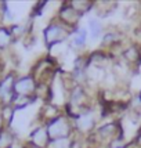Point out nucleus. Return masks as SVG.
<instances>
[{
	"label": "nucleus",
	"mask_w": 141,
	"mask_h": 148,
	"mask_svg": "<svg viewBox=\"0 0 141 148\" xmlns=\"http://www.w3.org/2000/svg\"><path fill=\"white\" fill-rule=\"evenodd\" d=\"M80 17H82V14L70 6V3L62 4L61 10H60V21L62 24H65L66 26H69L70 29H75V28L79 26L77 22H79Z\"/></svg>",
	"instance_id": "20e7f679"
},
{
	"label": "nucleus",
	"mask_w": 141,
	"mask_h": 148,
	"mask_svg": "<svg viewBox=\"0 0 141 148\" xmlns=\"http://www.w3.org/2000/svg\"><path fill=\"white\" fill-rule=\"evenodd\" d=\"M73 32V29H70L69 26L62 24L61 21L53 22L44 29V40L46 45L49 47L57 46L60 43L65 42L68 38H70V33Z\"/></svg>",
	"instance_id": "f03ea898"
},
{
	"label": "nucleus",
	"mask_w": 141,
	"mask_h": 148,
	"mask_svg": "<svg viewBox=\"0 0 141 148\" xmlns=\"http://www.w3.org/2000/svg\"><path fill=\"white\" fill-rule=\"evenodd\" d=\"M119 40H120V35H119V33L109 31V32L104 33L103 39H101V43H103V46H114V45H116Z\"/></svg>",
	"instance_id": "9d476101"
},
{
	"label": "nucleus",
	"mask_w": 141,
	"mask_h": 148,
	"mask_svg": "<svg viewBox=\"0 0 141 148\" xmlns=\"http://www.w3.org/2000/svg\"><path fill=\"white\" fill-rule=\"evenodd\" d=\"M32 141H33V145L38 148L49 147L50 137H49L47 129H46V127H39V129L35 130L32 134Z\"/></svg>",
	"instance_id": "6e6552de"
},
{
	"label": "nucleus",
	"mask_w": 141,
	"mask_h": 148,
	"mask_svg": "<svg viewBox=\"0 0 141 148\" xmlns=\"http://www.w3.org/2000/svg\"><path fill=\"white\" fill-rule=\"evenodd\" d=\"M87 39H89V31H87V28H84V26H77V28L73 29V32L70 33L69 47L73 49V50L84 49V46L87 43Z\"/></svg>",
	"instance_id": "39448f33"
},
{
	"label": "nucleus",
	"mask_w": 141,
	"mask_h": 148,
	"mask_svg": "<svg viewBox=\"0 0 141 148\" xmlns=\"http://www.w3.org/2000/svg\"><path fill=\"white\" fill-rule=\"evenodd\" d=\"M70 6L83 15L86 11H89L91 8V3L90 1H84V0H79V1H70Z\"/></svg>",
	"instance_id": "9b49d317"
},
{
	"label": "nucleus",
	"mask_w": 141,
	"mask_h": 148,
	"mask_svg": "<svg viewBox=\"0 0 141 148\" xmlns=\"http://www.w3.org/2000/svg\"><path fill=\"white\" fill-rule=\"evenodd\" d=\"M14 91L21 96H26L35 91V82L32 77H22L14 83Z\"/></svg>",
	"instance_id": "0eeeda50"
},
{
	"label": "nucleus",
	"mask_w": 141,
	"mask_h": 148,
	"mask_svg": "<svg viewBox=\"0 0 141 148\" xmlns=\"http://www.w3.org/2000/svg\"><path fill=\"white\" fill-rule=\"evenodd\" d=\"M47 148H73V140H72V137H64V138L50 140Z\"/></svg>",
	"instance_id": "1a4fd4ad"
},
{
	"label": "nucleus",
	"mask_w": 141,
	"mask_h": 148,
	"mask_svg": "<svg viewBox=\"0 0 141 148\" xmlns=\"http://www.w3.org/2000/svg\"><path fill=\"white\" fill-rule=\"evenodd\" d=\"M140 115H141V111H140Z\"/></svg>",
	"instance_id": "f8f14e48"
},
{
	"label": "nucleus",
	"mask_w": 141,
	"mask_h": 148,
	"mask_svg": "<svg viewBox=\"0 0 141 148\" xmlns=\"http://www.w3.org/2000/svg\"><path fill=\"white\" fill-rule=\"evenodd\" d=\"M94 127H96V116L90 108L77 114L73 118V129H76L79 133H90Z\"/></svg>",
	"instance_id": "7ed1b4c3"
},
{
	"label": "nucleus",
	"mask_w": 141,
	"mask_h": 148,
	"mask_svg": "<svg viewBox=\"0 0 141 148\" xmlns=\"http://www.w3.org/2000/svg\"><path fill=\"white\" fill-rule=\"evenodd\" d=\"M87 31H89V38L91 40H98V39H103L104 33V25L101 24V21L96 17H91L87 21Z\"/></svg>",
	"instance_id": "423d86ee"
},
{
	"label": "nucleus",
	"mask_w": 141,
	"mask_h": 148,
	"mask_svg": "<svg viewBox=\"0 0 141 148\" xmlns=\"http://www.w3.org/2000/svg\"><path fill=\"white\" fill-rule=\"evenodd\" d=\"M46 129L49 133L50 140L55 138H64V137H72L73 132V123L69 121V118L66 115H61L54 118L53 121L46 125Z\"/></svg>",
	"instance_id": "f257e3e1"
}]
</instances>
